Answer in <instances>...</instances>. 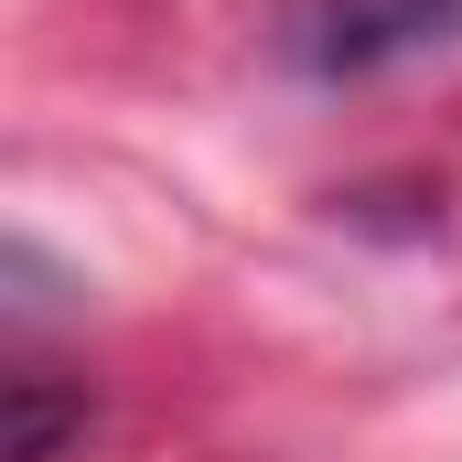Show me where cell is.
I'll return each instance as SVG.
<instances>
[{"label":"cell","instance_id":"1","mask_svg":"<svg viewBox=\"0 0 462 462\" xmlns=\"http://www.w3.org/2000/svg\"><path fill=\"white\" fill-rule=\"evenodd\" d=\"M280 54L312 87H387L462 65V0H301Z\"/></svg>","mask_w":462,"mask_h":462},{"label":"cell","instance_id":"2","mask_svg":"<svg viewBox=\"0 0 462 462\" xmlns=\"http://www.w3.org/2000/svg\"><path fill=\"white\" fill-rule=\"evenodd\" d=\"M0 398H11V441H0L11 462H54V452H65V430H87V398H54L43 365H11Z\"/></svg>","mask_w":462,"mask_h":462}]
</instances>
